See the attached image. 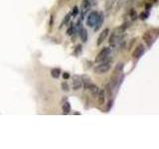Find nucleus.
Instances as JSON below:
<instances>
[{"mask_svg":"<svg viewBox=\"0 0 159 149\" xmlns=\"http://www.w3.org/2000/svg\"><path fill=\"white\" fill-rule=\"evenodd\" d=\"M75 31H76V27L74 26V25L72 24V26L70 27L69 29H68V31H67V34L69 35V36H71V35H73L74 33H75Z\"/></svg>","mask_w":159,"mask_h":149,"instance_id":"obj_15","label":"nucleus"},{"mask_svg":"<svg viewBox=\"0 0 159 149\" xmlns=\"http://www.w3.org/2000/svg\"><path fill=\"white\" fill-rule=\"evenodd\" d=\"M144 51H145V49H144L143 45H139V46L134 50V52L132 53V57L134 59H139L144 54Z\"/></svg>","mask_w":159,"mask_h":149,"instance_id":"obj_5","label":"nucleus"},{"mask_svg":"<svg viewBox=\"0 0 159 149\" xmlns=\"http://www.w3.org/2000/svg\"><path fill=\"white\" fill-rule=\"evenodd\" d=\"M109 53H111V50H109L108 48L102 49V51L98 54V56L96 58V62H102V61H104V60H107Z\"/></svg>","mask_w":159,"mask_h":149,"instance_id":"obj_3","label":"nucleus"},{"mask_svg":"<svg viewBox=\"0 0 159 149\" xmlns=\"http://www.w3.org/2000/svg\"><path fill=\"white\" fill-rule=\"evenodd\" d=\"M147 16H148V14H147V13H145V12H142V13L140 14V18H141L142 20L146 19V18H147Z\"/></svg>","mask_w":159,"mask_h":149,"instance_id":"obj_20","label":"nucleus"},{"mask_svg":"<svg viewBox=\"0 0 159 149\" xmlns=\"http://www.w3.org/2000/svg\"><path fill=\"white\" fill-rule=\"evenodd\" d=\"M103 14H99V18L98 20V23L96 24V26H94V31H98V30L102 27V22H103Z\"/></svg>","mask_w":159,"mask_h":149,"instance_id":"obj_10","label":"nucleus"},{"mask_svg":"<svg viewBox=\"0 0 159 149\" xmlns=\"http://www.w3.org/2000/svg\"><path fill=\"white\" fill-rule=\"evenodd\" d=\"M62 109H63L64 114H68L70 112V111H71V106H70V102H64L63 106H62Z\"/></svg>","mask_w":159,"mask_h":149,"instance_id":"obj_11","label":"nucleus"},{"mask_svg":"<svg viewBox=\"0 0 159 149\" xmlns=\"http://www.w3.org/2000/svg\"><path fill=\"white\" fill-rule=\"evenodd\" d=\"M129 15H130V18L132 20H136L137 19V15H136V11L134 9H131L130 12H129Z\"/></svg>","mask_w":159,"mask_h":149,"instance_id":"obj_16","label":"nucleus"},{"mask_svg":"<svg viewBox=\"0 0 159 149\" xmlns=\"http://www.w3.org/2000/svg\"><path fill=\"white\" fill-rule=\"evenodd\" d=\"M99 18V13H98L97 11H93L91 12L87 17V24L89 27H94L96 24L98 23V20Z\"/></svg>","mask_w":159,"mask_h":149,"instance_id":"obj_2","label":"nucleus"},{"mask_svg":"<svg viewBox=\"0 0 159 149\" xmlns=\"http://www.w3.org/2000/svg\"><path fill=\"white\" fill-rule=\"evenodd\" d=\"M116 0H107V1H106V10H107V11H109V10L112 8V6L114 5V3H116Z\"/></svg>","mask_w":159,"mask_h":149,"instance_id":"obj_13","label":"nucleus"},{"mask_svg":"<svg viewBox=\"0 0 159 149\" xmlns=\"http://www.w3.org/2000/svg\"><path fill=\"white\" fill-rule=\"evenodd\" d=\"M104 96H106V91L102 89H98V103L99 104H103L104 102Z\"/></svg>","mask_w":159,"mask_h":149,"instance_id":"obj_8","label":"nucleus"},{"mask_svg":"<svg viewBox=\"0 0 159 149\" xmlns=\"http://www.w3.org/2000/svg\"><path fill=\"white\" fill-rule=\"evenodd\" d=\"M79 34H80V37H81L82 42H86L87 40H88V32L86 31V30H84V29H82V30H81V32H80Z\"/></svg>","mask_w":159,"mask_h":149,"instance_id":"obj_12","label":"nucleus"},{"mask_svg":"<svg viewBox=\"0 0 159 149\" xmlns=\"http://www.w3.org/2000/svg\"><path fill=\"white\" fill-rule=\"evenodd\" d=\"M73 84H72V88L74 91H79L80 88L83 87V79L79 76H74L73 77Z\"/></svg>","mask_w":159,"mask_h":149,"instance_id":"obj_4","label":"nucleus"},{"mask_svg":"<svg viewBox=\"0 0 159 149\" xmlns=\"http://www.w3.org/2000/svg\"><path fill=\"white\" fill-rule=\"evenodd\" d=\"M155 38H156V35H154V36H153V34H152L151 31L150 32H146L145 34L143 35V39L145 40V42L148 44V46H150Z\"/></svg>","mask_w":159,"mask_h":149,"instance_id":"obj_7","label":"nucleus"},{"mask_svg":"<svg viewBox=\"0 0 159 149\" xmlns=\"http://www.w3.org/2000/svg\"><path fill=\"white\" fill-rule=\"evenodd\" d=\"M108 34H109V29L108 28L103 29V31L101 34H99V36L98 38V46L104 41V40L107 39V37L108 36Z\"/></svg>","mask_w":159,"mask_h":149,"instance_id":"obj_6","label":"nucleus"},{"mask_svg":"<svg viewBox=\"0 0 159 149\" xmlns=\"http://www.w3.org/2000/svg\"><path fill=\"white\" fill-rule=\"evenodd\" d=\"M62 88H63V91H65V92H69V91H70L69 84H68L66 82H64V83L62 84Z\"/></svg>","mask_w":159,"mask_h":149,"instance_id":"obj_17","label":"nucleus"},{"mask_svg":"<svg viewBox=\"0 0 159 149\" xmlns=\"http://www.w3.org/2000/svg\"><path fill=\"white\" fill-rule=\"evenodd\" d=\"M51 74H52V77L55 78V79H58L60 77V74H61V70L60 69H53L52 71H51Z\"/></svg>","mask_w":159,"mask_h":149,"instance_id":"obj_14","label":"nucleus"},{"mask_svg":"<svg viewBox=\"0 0 159 149\" xmlns=\"http://www.w3.org/2000/svg\"><path fill=\"white\" fill-rule=\"evenodd\" d=\"M89 7H91V3H89V0H84L83 2V6H82V16L84 17V15L86 14V12L88 11V10L89 9Z\"/></svg>","mask_w":159,"mask_h":149,"instance_id":"obj_9","label":"nucleus"},{"mask_svg":"<svg viewBox=\"0 0 159 149\" xmlns=\"http://www.w3.org/2000/svg\"><path fill=\"white\" fill-rule=\"evenodd\" d=\"M79 13V8L76 6V7H74V10H73V13H72V15H74V16H76V15Z\"/></svg>","mask_w":159,"mask_h":149,"instance_id":"obj_19","label":"nucleus"},{"mask_svg":"<svg viewBox=\"0 0 159 149\" xmlns=\"http://www.w3.org/2000/svg\"><path fill=\"white\" fill-rule=\"evenodd\" d=\"M71 16H72V13H69L66 17H65V20H64V24H67L68 22H69V20H70V18H71Z\"/></svg>","mask_w":159,"mask_h":149,"instance_id":"obj_18","label":"nucleus"},{"mask_svg":"<svg viewBox=\"0 0 159 149\" xmlns=\"http://www.w3.org/2000/svg\"><path fill=\"white\" fill-rule=\"evenodd\" d=\"M63 78H64L65 79H68L70 78V74H69L68 73H64V74H63Z\"/></svg>","mask_w":159,"mask_h":149,"instance_id":"obj_21","label":"nucleus"},{"mask_svg":"<svg viewBox=\"0 0 159 149\" xmlns=\"http://www.w3.org/2000/svg\"><path fill=\"white\" fill-rule=\"evenodd\" d=\"M111 62L108 61H102V64H99L98 66H97L96 68H94V73H97L98 74H106L107 73L109 70H111Z\"/></svg>","mask_w":159,"mask_h":149,"instance_id":"obj_1","label":"nucleus"}]
</instances>
